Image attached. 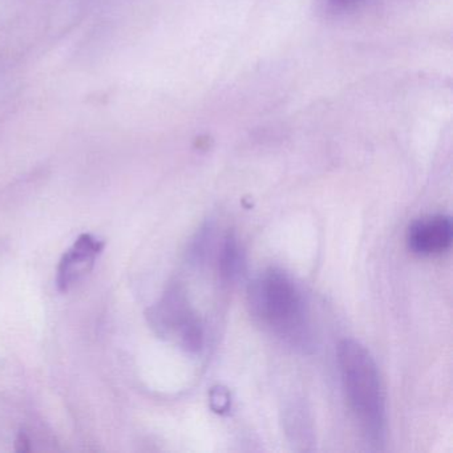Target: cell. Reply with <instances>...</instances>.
Here are the masks:
<instances>
[{
    "label": "cell",
    "mask_w": 453,
    "mask_h": 453,
    "mask_svg": "<svg viewBox=\"0 0 453 453\" xmlns=\"http://www.w3.org/2000/svg\"><path fill=\"white\" fill-rule=\"evenodd\" d=\"M246 303L251 318L288 346L303 352L314 346L303 296L282 270L272 267L257 275L249 285Z\"/></svg>",
    "instance_id": "obj_1"
},
{
    "label": "cell",
    "mask_w": 453,
    "mask_h": 453,
    "mask_svg": "<svg viewBox=\"0 0 453 453\" xmlns=\"http://www.w3.org/2000/svg\"><path fill=\"white\" fill-rule=\"evenodd\" d=\"M338 365L347 404L365 439L380 447L386 437V403L378 365L359 342L338 344Z\"/></svg>",
    "instance_id": "obj_2"
},
{
    "label": "cell",
    "mask_w": 453,
    "mask_h": 453,
    "mask_svg": "<svg viewBox=\"0 0 453 453\" xmlns=\"http://www.w3.org/2000/svg\"><path fill=\"white\" fill-rule=\"evenodd\" d=\"M150 325L166 338H179L190 352L200 351L203 344V325L193 311L184 288L173 285L148 312Z\"/></svg>",
    "instance_id": "obj_3"
},
{
    "label": "cell",
    "mask_w": 453,
    "mask_h": 453,
    "mask_svg": "<svg viewBox=\"0 0 453 453\" xmlns=\"http://www.w3.org/2000/svg\"><path fill=\"white\" fill-rule=\"evenodd\" d=\"M405 240L408 249L416 256H440L452 245V219L445 214H431L415 219L408 226Z\"/></svg>",
    "instance_id": "obj_4"
},
{
    "label": "cell",
    "mask_w": 453,
    "mask_h": 453,
    "mask_svg": "<svg viewBox=\"0 0 453 453\" xmlns=\"http://www.w3.org/2000/svg\"><path fill=\"white\" fill-rule=\"evenodd\" d=\"M104 242L94 235L83 234L75 241L73 248L63 256L58 267L57 285L60 291H68L94 267Z\"/></svg>",
    "instance_id": "obj_5"
},
{
    "label": "cell",
    "mask_w": 453,
    "mask_h": 453,
    "mask_svg": "<svg viewBox=\"0 0 453 453\" xmlns=\"http://www.w3.org/2000/svg\"><path fill=\"white\" fill-rule=\"evenodd\" d=\"M219 267L221 275L226 280H233L240 274L242 266V254L237 241L229 235L222 245L221 253L219 256Z\"/></svg>",
    "instance_id": "obj_6"
},
{
    "label": "cell",
    "mask_w": 453,
    "mask_h": 453,
    "mask_svg": "<svg viewBox=\"0 0 453 453\" xmlns=\"http://www.w3.org/2000/svg\"><path fill=\"white\" fill-rule=\"evenodd\" d=\"M328 10L334 12H346L359 6L363 0H323Z\"/></svg>",
    "instance_id": "obj_7"
}]
</instances>
